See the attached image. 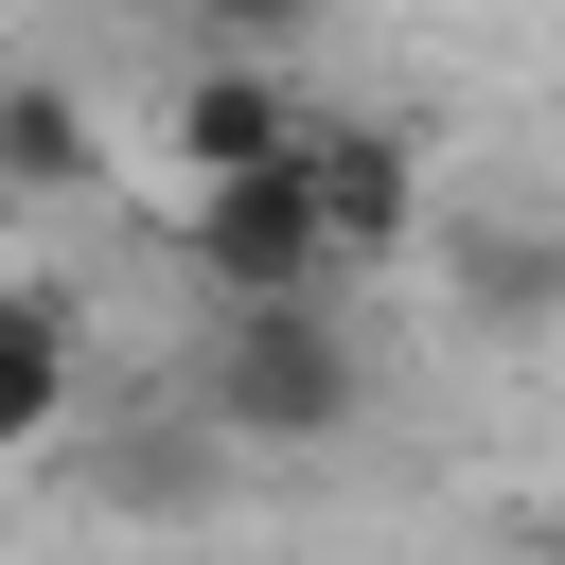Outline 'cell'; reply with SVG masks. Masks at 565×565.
I'll return each mask as SVG.
<instances>
[{"mask_svg": "<svg viewBox=\"0 0 565 565\" xmlns=\"http://www.w3.org/2000/svg\"><path fill=\"white\" fill-rule=\"evenodd\" d=\"M159 141H177V177H247V159H300V141H318V106H300V71H282V53H194V71H177V106H159Z\"/></svg>", "mask_w": 565, "mask_h": 565, "instance_id": "obj_3", "label": "cell"}, {"mask_svg": "<svg viewBox=\"0 0 565 565\" xmlns=\"http://www.w3.org/2000/svg\"><path fill=\"white\" fill-rule=\"evenodd\" d=\"M318 194H335V247H353V265H388V247L424 230V141H406V124H335V106H318Z\"/></svg>", "mask_w": 565, "mask_h": 565, "instance_id": "obj_4", "label": "cell"}, {"mask_svg": "<svg viewBox=\"0 0 565 565\" xmlns=\"http://www.w3.org/2000/svg\"><path fill=\"white\" fill-rule=\"evenodd\" d=\"M353 406H371V353H353L335 282H300V300H230V318H212V424H230V441L318 459V441H353Z\"/></svg>", "mask_w": 565, "mask_h": 565, "instance_id": "obj_1", "label": "cell"}, {"mask_svg": "<svg viewBox=\"0 0 565 565\" xmlns=\"http://www.w3.org/2000/svg\"><path fill=\"white\" fill-rule=\"evenodd\" d=\"M177 247L212 265V300H300V282H353L335 194H318V141H300V159H247V177H194V194H177Z\"/></svg>", "mask_w": 565, "mask_h": 565, "instance_id": "obj_2", "label": "cell"}, {"mask_svg": "<svg viewBox=\"0 0 565 565\" xmlns=\"http://www.w3.org/2000/svg\"><path fill=\"white\" fill-rule=\"evenodd\" d=\"M0 177H18V194H88V177H106V124H88L71 71H18V88H0Z\"/></svg>", "mask_w": 565, "mask_h": 565, "instance_id": "obj_7", "label": "cell"}, {"mask_svg": "<svg viewBox=\"0 0 565 565\" xmlns=\"http://www.w3.org/2000/svg\"><path fill=\"white\" fill-rule=\"evenodd\" d=\"M194 35L212 53H282V35H318V0H194Z\"/></svg>", "mask_w": 565, "mask_h": 565, "instance_id": "obj_8", "label": "cell"}, {"mask_svg": "<svg viewBox=\"0 0 565 565\" xmlns=\"http://www.w3.org/2000/svg\"><path fill=\"white\" fill-rule=\"evenodd\" d=\"M71 388H88L71 282H0V441H71Z\"/></svg>", "mask_w": 565, "mask_h": 565, "instance_id": "obj_5", "label": "cell"}, {"mask_svg": "<svg viewBox=\"0 0 565 565\" xmlns=\"http://www.w3.org/2000/svg\"><path fill=\"white\" fill-rule=\"evenodd\" d=\"M441 265H459V318H477V335H530V318H565V230H547V212H477Z\"/></svg>", "mask_w": 565, "mask_h": 565, "instance_id": "obj_6", "label": "cell"}]
</instances>
